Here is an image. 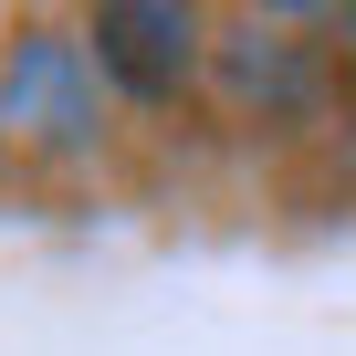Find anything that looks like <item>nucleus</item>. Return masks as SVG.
<instances>
[{"label": "nucleus", "mask_w": 356, "mask_h": 356, "mask_svg": "<svg viewBox=\"0 0 356 356\" xmlns=\"http://www.w3.org/2000/svg\"><path fill=\"white\" fill-rule=\"evenodd\" d=\"M95 63L126 95H178V74L200 63V22L178 0H105L95 11Z\"/></svg>", "instance_id": "1"}, {"label": "nucleus", "mask_w": 356, "mask_h": 356, "mask_svg": "<svg viewBox=\"0 0 356 356\" xmlns=\"http://www.w3.org/2000/svg\"><path fill=\"white\" fill-rule=\"evenodd\" d=\"M11 126H42V136H84L95 115H84V95H74V42H32L22 53V74H11Z\"/></svg>", "instance_id": "2"}]
</instances>
